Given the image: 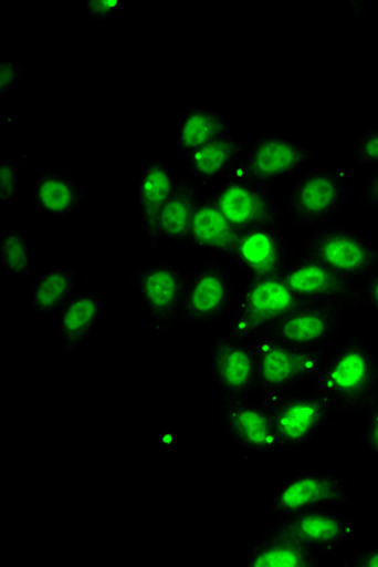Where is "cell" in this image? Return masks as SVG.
Here are the masks:
<instances>
[{
    "instance_id": "7a4b0ae2",
    "label": "cell",
    "mask_w": 378,
    "mask_h": 567,
    "mask_svg": "<svg viewBox=\"0 0 378 567\" xmlns=\"http://www.w3.org/2000/svg\"><path fill=\"white\" fill-rule=\"evenodd\" d=\"M313 306L293 292L282 276L246 278L231 310L230 332L238 338H261L297 308Z\"/></svg>"
},
{
    "instance_id": "8fae6325",
    "label": "cell",
    "mask_w": 378,
    "mask_h": 567,
    "mask_svg": "<svg viewBox=\"0 0 378 567\" xmlns=\"http://www.w3.org/2000/svg\"><path fill=\"white\" fill-rule=\"evenodd\" d=\"M212 199L231 226L240 233L258 227H282L285 218V208L273 198L269 185L227 178L213 192Z\"/></svg>"
},
{
    "instance_id": "9c48e42d",
    "label": "cell",
    "mask_w": 378,
    "mask_h": 567,
    "mask_svg": "<svg viewBox=\"0 0 378 567\" xmlns=\"http://www.w3.org/2000/svg\"><path fill=\"white\" fill-rule=\"evenodd\" d=\"M351 303H313L297 308L261 338L296 350H327L342 334ZM258 339V338H255Z\"/></svg>"
},
{
    "instance_id": "7402d4cb",
    "label": "cell",
    "mask_w": 378,
    "mask_h": 567,
    "mask_svg": "<svg viewBox=\"0 0 378 567\" xmlns=\"http://www.w3.org/2000/svg\"><path fill=\"white\" fill-rule=\"evenodd\" d=\"M246 143L231 132L187 157L185 174L204 190L213 182L229 177L240 157L243 156Z\"/></svg>"
},
{
    "instance_id": "ac0fdd59",
    "label": "cell",
    "mask_w": 378,
    "mask_h": 567,
    "mask_svg": "<svg viewBox=\"0 0 378 567\" xmlns=\"http://www.w3.org/2000/svg\"><path fill=\"white\" fill-rule=\"evenodd\" d=\"M87 192L62 171H41L31 188V205L41 218H76L87 206Z\"/></svg>"
},
{
    "instance_id": "d590c367",
    "label": "cell",
    "mask_w": 378,
    "mask_h": 567,
    "mask_svg": "<svg viewBox=\"0 0 378 567\" xmlns=\"http://www.w3.org/2000/svg\"><path fill=\"white\" fill-rule=\"evenodd\" d=\"M348 7L357 20L366 13V2H349Z\"/></svg>"
},
{
    "instance_id": "ffe728a7",
    "label": "cell",
    "mask_w": 378,
    "mask_h": 567,
    "mask_svg": "<svg viewBox=\"0 0 378 567\" xmlns=\"http://www.w3.org/2000/svg\"><path fill=\"white\" fill-rule=\"evenodd\" d=\"M240 230L231 226L229 219L220 212L212 195H202L189 226L185 247L209 251L210 257H220L229 261Z\"/></svg>"
},
{
    "instance_id": "7c38bea8",
    "label": "cell",
    "mask_w": 378,
    "mask_h": 567,
    "mask_svg": "<svg viewBox=\"0 0 378 567\" xmlns=\"http://www.w3.org/2000/svg\"><path fill=\"white\" fill-rule=\"evenodd\" d=\"M237 296L227 261L220 257H210L192 275L181 323L212 327L233 310Z\"/></svg>"
},
{
    "instance_id": "44dd1931",
    "label": "cell",
    "mask_w": 378,
    "mask_h": 567,
    "mask_svg": "<svg viewBox=\"0 0 378 567\" xmlns=\"http://www.w3.org/2000/svg\"><path fill=\"white\" fill-rule=\"evenodd\" d=\"M104 315V296L99 290L76 293L59 310V341L66 357H72L80 346L99 328Z\"/></svg>"
},
{
    "instance_id": "f1b7e54d",
    "label": "cell",
    "mask_w": 378,
    "mask_h": 567,
    "mask_svg": "<svg viewBox=\"0 0 378 567\" xmlns=\"http://www.w3.org/2000/svg\"><path fill=\"white\" fill-rule=\"evenodd\" d=\"M349 156L359 166L367 169H378V125L356 136L349 146Z\"/></svg>"
},
{
    "instance_id": "52a82bcc",
    "label": "cell",
    "mask_w": 378,
    "mask_h": 567,
    "mask_svg": "<svg viewBox=\"0 0 378 567\" xmlns=\"http://www.w3.org/2000/svg\"><path fill=\"white\" fill-rule=\"evenodd\" d=\"M301 257L328 266L339 275L363 284L378 269V248L356 230L342 226L314 229L303 247Z\"/></svg>"
},
{
    "instance_id": "6da1fadb",
    "label": "cell",
    "mask_w": 378,
    "mask_h": 567,
    "mask_svg": "<svg viewBox=\"0 0 378 567\" xmlns=\"http://www.w3.org/2000/svg\"><path fill=\"white\" fill-rule=\"evenodd\" d=\"M313 390L334 414H363L378 398V353L349 331L338 348L328 350Z\"/></svg>"
},
{
    "instance_id": "4316f807",
    "label": "cell",
    "mask_w": 378,
    "mask_h": 567,
    "mask_svg": "<svg viewBox=\"0 0 378 567\" xmlns=\"http://www.w3.org/2000/svg\"><path fill=\"white\" fill-rule=\"evenodd\" d=\"M0 265L15 279L24 281L30 278L33 258L27 233L20 226L10 227L0 236Z\"/></svg>"
},
{
    "instance_id": "4fadbf2b",
    "label": "cell",
    "mask_w": 378,
    "mask_h": 567,
    "mask_svg": "<svg viewBox=\"0 0 378 567\" xmlns=\"http://www.w3.org/2000/svg\"><path fill=\"white\" fill-rule=\"evenodd\" d=\"M208 365L223 399H250L258 393V357L250 339L231 332L216 334Z\"/></svg>"
},
{
    "instance_id": "4dcf8cb0",
    "label": "cell",
    "mask_w": 378,
    "mask_h": 567,
    "mask_svg": "<svg viewBox=\"0 0 378 567\" xmlns=\"http://www.w3.org/2000/svg\"><path fill=\"white\" fill-rule=\"evenodd\" d=\"M128 0H90L84 3V13L93 22H105L128 10Z\"/></svg>"
},
{
    "instance_id": "5b68a950",
    "label": "cell",
    "mask_w": 378,
    "mask_h": 567,
    "mask_svg": "<svg viewBox=\"0 0 378 567\" xmlns=\"http://www.w3.org/2000/svg\"><path fill=\"white\" fill-rule=\"evenodd\" d=\"M195 271L175 262H150L133 271V284L147 313L153 318L157 338L183 321L189 286Z\"/></svg>"
},
{
    "instance_id": "2e32d148",
    "label": "cell",
    "mask_w": 378,
    "mask_h": 567,
    "mask_svg": "<svg viewBox=\"0 0 378 567\" xmlns=\"http://www.w3.org/2000/svg\"><path fill=\"white\" fill-rule=\"evenodd\" d=\"M301 299L309 303H351L363 307L360 282L339 275L313 258L294 255L282 275Z\"/></svg>"
},
{
    "instance_id": "5bb4252c",
    "label": "cell",
    "mask_w": 378,
    "mask_h": 567,
    "mask_svg": "<svg viewBox=\"0 0 378 567\" xmlns=\"http://www.w3.org/2000/svg\"><path fill=\"white\" fill-rule=\"evenodd\" d=\"M273 527L311 546L322 556H334L342 546L355 545L363 537V520L342 516L334 509L311 511L276 519Z\"/></svg>"
},
{
    "instance_id": "cb8c5ba5",
    "label": "cell",
    "mask_w": 378,
    "mask_h": 567,
    "mask_svg": "<svg viewBox=\"0 0 378 567\" xmlns=\"http://www.w3.org/2000/svg\"><path fill=\"white\" fill-rule=\"evenodd\" d=\"M202 195H204V190L198 187L187 174H181L177 178V184H175L174 192L160 215L159 226H157L159 245L170 241L177 247H185L192 216H195Z\"/></svg>"
},
{
    "instance_id": "30bf717a",
    "label": "cell",
    "mask_w": 378,
    "mask_h": 567,
    "mask_svg": "<svg viewBox=\"0 0 378 567\" xmlns=\"http://www.w3.org/2000/svg\"><path fill=\"white\" fill-rule=\"evenodd\" d=\"M259 402L267 411L273 430L286 450H296L309 444L321 435L334 415L321 395L304 388H296L288 393Z\"/></svg>"
},
{
    "instance_id": "d4e9b609",
    "label": "cell",
    "mask_w": 378,
    "mask_h": 567,
    "mask_svg": "<svg viewBox=\"0 0 378 567\" xmlns=\"http://www.w3.org/2000/svg\"><path fill=\"white\" fill-rule=\"evenodd\" d=\"M78 293V276L70 268L48 269L28 286V308L33 315H54Z\"/></svg>"
},
{
    "instance_id": "83f0119b",
    "label": "cell",
    "mask_w": 378,
    "mask_h": 567,
    "mask_svg": "<svg viewBox=\"0 0 378 567\" xmlns=\"http://www.w3.org/2000/svg\"><path fill=\"white\" fill-rule=\"evenodd\" d=\"M27 153L2 157L0 161V205L9 208L20 192V169L27 163Z\"/></svg>"
},
{
    "instance_id": "ba28073f",
    "label": "cell",
    "mask_w": 378,
    "mask_h": 567,
    "mask_svg": "<svg viewBox=\"0 0 378 567\" xmlns=\"http://www.w3.org/2000/svg\"><path fill=\"white\" fill-rule=\"evenodd\" d=\"M258 357L259 401H267L303 386L313 380L327 350H296L275 344L269 339H252Z\"/></svg>"
},
{
    "instance_id": "d6a6232c",
    "label": "cell",
    "mask_w": 378,
    "mask_h": 567,
    "mask_svg": "<svg viewBox=\"0 0 378 567\" xmlns=\"http://www.w3.org/2000/svg\"><path fill=\"white\" fill-rule=\"evenodd\" d=\"M345 567H378V545L367 546L360 551L351 553L342 563Z\"/></svg>"
},
{
    "instance_id": "9a60e30c",
    "label": "cell",
    "mask_w": 378,
    "mask_h": 567,
    "mask_svg": "<svg viewBox=\"0 0 378 567\" xmlns=\"http://www.w3.org/2000/svg\"><path fill=\"white\" fill-rule=\"evenodd\" d=\"M220 422L231 443L251 456H275L286 451L261 402L222 398Z\"/></svg>"
},
{
    "instance_id": "277c9868",
    "label": "cell",
    "mask_w": 378,
    "mask_h": 567,
    "mask_svg": "<svg viewBox=\"0 0 378 567\" xmlns=\"http://www.w3.org/2000/svg\"><path fill=\"white\" fill-rule=\"evenodd\" d=\"M317 164L318 156L309 146L273 132H265L246 143L243 156L227 178L271 185L273 182L286 181L303 167Z\"/></svg>"
},
{
    "instance_id": "603a6c76",
    "label": "cell",
    "mask_w": 378,
    "mask_h": 567,
    "mask_svg": "<svg viewBox=\"0 0 378 567\" xmlns=\"http://www.w3.org/2000/svg\"><path fill=\"white\" fill-rule=\"evenodd\" d=\"M324 556L303 542L269 528L261 540L252 546L246 558L251 567H318Z\"/></svg>"
},
{
    "instance_id": "e575fe53",
    "label": "cell",
    "mask_w": 378,
    "mask_h": 567,
    "mask_svg": "<svg viewBox=\"0 0 378 567\" xmlns=\"http://www.w3.org/2000/svg\"><path fill=\"white\" fill-rule=\"evenodd\" d=\"M363 202L367 208L378 212V169L370 171L363 185Z\"/></svg>"
},
{
    "instance_id": "8992f818",
    "label": "cell",
    "mask_w": 378,
    "mask_h": 567,
    "mask_svg": "<svg viewBox=\"0 0 378 567\" xmlns=\"http://www.w3.org/2000/svg\"><path fill=\"white\" fill-rule=\"evenodd\" d=\"M349 499L348 483L335 472L303 471L276 483L264 519H282L311 511L335 509Z\"/></svg>"
},
{
    "instance_id": "d6986e66",
    "label": "cell",
    "mask_w": 378,
    "mask_h": 567,
    "mask_svg": "<svg viewBox=\"0 0 378 567\" xmlns=\"http://www.w3.org/2000/svg\"><path fill=\"white\" fill-rule=\"evenodd\" d=\"M177 177L167 169L160 157L153 156L146 161L138 182H136V205L143 219V230L150 250L159 247L157 226L160 215L166 208L168 198L174 192Z\"/></svg>"
},
{
    "instance_id": "1f68e13d",
    "label": "cell",
    "mask_w": 378,
    "mask_h": 567,
    "mask_svg": "<svg viewBox=\"0 0 378 567\" xmlns=\"http://www.w3.org/2000/svg\"><path fill=\"white\" fill-rule=\"evenodd\" d=\"M363 446L378 457V398L363 412Z\"/></svg>"
},
{
    "instance_id": "3957f363",
    "label": "cell",
    "mask_w": 378,
    "mask_h": 567,
    "mask_svg": "<svg viewBox=\"0 0 378 567\" xmlns=\"http://www.w3.org/2000/svg\"><path fill=\"white\" fill-rule=\"evenodd\" d=\"M345 167H313L294 178L285 199L294 227L327 226L343 208L349 185Z\"/></svg>"
},
{
    "instance_id": "e0dca14e",
    "label": "cell",
    "mask_w": 378,
    "mask_h": 567,
    "mask_svg": "<svg viewBox=\"0 0 378 567\" xmlns=\"http://www.w3.org/2000/svg\"><path fill=\"white\" fill-rule=\"evenodd\" d=\"M282 227H258L238 236L229 262L246 278L280 276L292 261Z\"/></svg>"
},
{
    "instance_id": "836d02e7",
    "label": "cell",
    "mask_w": 378,
    "mask_h": 567,
    "mask_svg": "<svg viewBox=\"0 0 378 567\" xmlns=\"http://www.w3.org/2000/svg\"><path fill=\"white\" fill-rule=\"evenodd\" d=\"M360 300H363V307H367L378 315V269L370 278L360 284Z\"/></svg>"
},
{
    "instance_id": "f546056e",
    "label": "cell",
    "mask_w": 378,
    "mask_h": 567,
    "mask_svg": "<svg viewBox=\"0 0 378 567\" xmlns=\"http://www.w3.org/2000/svg\"><path fill=\"white\" fill-rule=\"evenodd\" d=\"M24 80V65L20 64L12 55L2 52L0 54V96L6 97L12 93Z\"/></svg>"
},
{
    "instance_id": "484cf974",
    "label": "cell",
    "mask_w": 378,
    "mask_h": 567,
    "mask_svg": "<svg viewBox=\"0 0 378 567\" xmlns=\"http://www.w3.org/2000/svg\"><path fill=\"white\" fill-rule=\"evenodd\" d=\"M229 121L220 112L204 106H191L183 112L178 135V150L183 157L201 150L202 146L229 135Z\"/></svg>"
}]
</instances>
